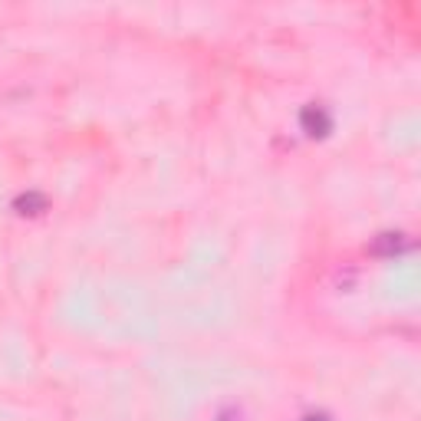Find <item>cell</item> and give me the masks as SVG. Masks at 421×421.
<instances>
[{
  "mask_svg": "<svg viewBox=\"0 0 421 421\" xmlns=\"http://www.w3.org/2000/svg\"><path fill=\"white\" fill-rule=\"evenodd\" d=\"M402 247H405V237H402V234H382V240L375 244L379 253H395V251H402Z\"/></svg>",
  "mask_w": 421,
  "mask_h": 421,
  "instance_id": "obj_1",
  "label": "cell"
}]
</instances>
